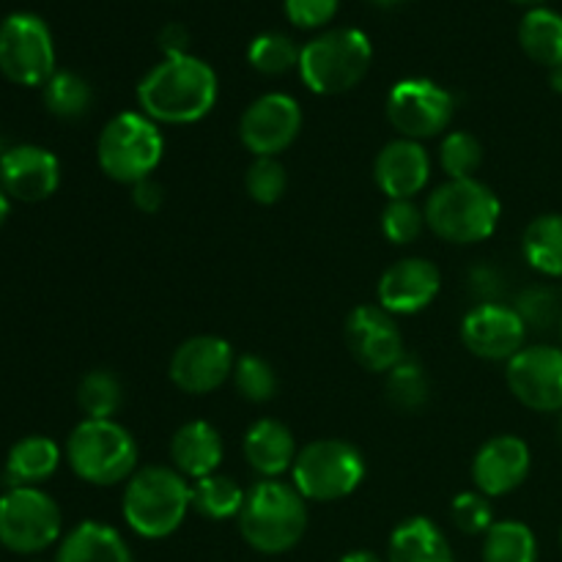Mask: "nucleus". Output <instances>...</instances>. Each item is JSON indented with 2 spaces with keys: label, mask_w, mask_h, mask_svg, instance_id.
I'll use <instances>...</instances> for the list:
<instances>
[{
  "label": "nucleus",
  "mask_w": 562,
  "mask_h": 562,
  "mask_svg": "<svg viewBox=\"0 0 562 562\" xmlns=\"http://www.w3.org/2000/svg\"><path fill=\"white\" fill-rule=\"evenodd\" d=\"M220 82L212 66L195 55L162 58L137 82L140 113L157 124H198L217 104Z\"/></svg>",
  "instance_id": "obj_1"
},
{
  "label": "nucleus",
  "mask_w": 562,
  "mask_h": 562,
  "mask_svg": "<svg viewBox=\"0 0 562 562\" xmlns=\"http://www.w3.org/2000/svg\"><path fill=\"white\" fill-rule=\"evenodd\" d=\"M192 508V483L173 467H146L124 488L121 514L135 536L159 541L184 525Z\"/></svg>",
  "instance_id": "obj_2"
},
{
  "label": "nucleus",
  "mask_w": 562,
  "mask_h": 562,
  "mask_svg": "<svg viewBox=\"0 0 562 562\" xmlns=\"http://www.w3.org/2000/svg\"><path fill=\"white\" fill-rule=\"evenodd\" d=\"M239 532L261 554L291 552L307 532L305 497L280 481H258L241 505Z\"/></svg>",
  "instance_id": "obj_3"
},
{
  "label": "nucleus",
  "mask_w": 562,
  "mask_h": 562,
  "mask_svg": "<svg viewBox=\"0 0 562 562\" xmlns=\"http://www.w3.org/2000/svg\"><path fill=\"white\" fill-rule=\"evenodd\" d=\"M426 225L450 245H475L486 241L497 231L499 198L492 187L477 179H448L428 195Z\"/></svg>",
  "instance_id": "obj_4"
},
{
  "label": "nucleus",
  "mask_w": 562,
  "mask_h": 562,
  "mask_svg": "<svg viewBox=\"0 0 562 562\" xmlns=\"http://www.w3.org/2000/svg\"><path fill=\"white\" fill-rule=\"evenodd\" d=\"M371 60L373 44L360 27H335L302 47L296 71L313 93L338 97L366 80Z\"/></svg>",
  "instance_id": "obj_5"
},
{
  "label": "nucleus",
  "mask_w": 562,
  "mask_h": 562,
  "mask_svg": "<svg viewBox=\"0 0 562 562\" xmlns=\"http://www.w3.org/2000/svg\"><path fill=\"white\" fill-rule=\"evenodd\" d=\"M165 154V137L157 121L140 110L113 115L99 132L97 159L108 179L119 184H137L151 179Z\"/></svg>",
  "instance_id": "obj_6"
},
{
  "label": "nucleus",
  "mask_w": 562,
  "mask_h": 562,
  "mask_svg": "<svg viewBox=\"0 0 562 562\" xmlns=\"http://www.w3.org/2000/svg\"><path fill=\"white\" fill-rule=\"evenodd\" d=\"M66 461L80 481L115 486L135 475V437L115 420H82L66 439Z\"/></svg>",
  "instance_id": "obj_7"
},
{
  "label": "nucleus",
  "mask_w": 562,
  "mask_h": 562,
  "mask_svg": "<svg viewBox=\"0 0 562 562\" xmlns=\"http://www.w3.org/2000/svg\"><path fill=\"white\" fill-rule=\"evenodd\" d=\"M366 456L344 439H316L296 453L291 486L307 503H338L366 481Z\"/></svg>",
  "instance_id": "obj_8"
},
{
  "label": "nucleus",
  "mask_w": 562,
  "mask_h": 562,
  "mask_svg": "<svg viewBox=\"0 0 562 562\" xmlns=\"http://www.w3.org/2000/svg\"><path fill=\"white\" fill-rule=\"evenodd\" d=\"M64 516L42 488H11L0 497V547L16 554H36L60 538Z\"/></svg>",
  "instance_id": "obj_9"
},
{
  "label": "nucleus",
  "mask_w": 562,
  "mask_h": 562,
  "mask_svg": "<svg viewBox=\"0 0 562 562\" xmlns=\"http://www.w3.org/2000/svg\"><path fill=\"white\" fill-rule=\"evenodd\" d=\"M0 71L16 86H42L55 75V44L36 14H11L0 22Z\"/></svg>",
  "instance_id": "obj_10"
},
{
  "label": "nucleus",
  "mask_w": 562,
  "mask_h": 562,
  "mask_svg": "<svg viewBox=\"0 0 562 562\" xmlns=\"http://www.w3.org/2000/svg\"><path fill=\"white\" fill-rule=\"evenodd\" d=\"M456 113L453 93L426 77L395 82L387 93V121L406 140H428L442 135Z\"/></svg>",
  "instance_id": "obj_11"
},
{
  "label": "nucleus",
  "mask_w": 562,
  "mask_h": 562,
  "mask_svg": "<svg viewBox=\"0 0 562 562\" xmlns=\"http://www.w3.org/2000/svg\"><path fill=\"white\" fill-rule=\"evenodd\" d=\"M514 398L532 412H562V349L525 346L505 368Z\"/></svg>",
  "instance_id": "obj_12"
},
{
  "label": "nucleus",
  "mask_w": 562,
  "mask_h": 562,
  "mask_svg": "<svg viewBox=\"0 0 562 562\" xmlns=\"http://www.w3.org/2000/svg\"><path fill=\"white\" fill-rule=\"evenodd\" d=\"M302 108L289 93H263L241 113L239 137L252 157H278L300 137Z\"/></svg>",
  "instance_id": "obj_13"
},
{
  "label": "nucleus",
  "mask_w": 562,
  "mask_h": 562,
  "mask_svg": "<svg viewBox=\"0 0 562 562\" xmlns=\"http://www.w3.org/2000/svg\"><path fill=\"white\" fill-rule=\"evenodd\" d=\"M236 355L228 340L217 335H195L184 340L170 357V382L187 395L214 393L234 376Z\"/></svg>",
  "instance_id": "obj_14"
},
{
  "label": "nucleus",
  "mask_w": 562,
  "mask_h": 562,
  "mask_svg": "<svg viewBox=\"0 0 562 562\" xmlns=\"http://www.w3.org/2000/svg\"><path fill=\"white\" fill-rule=\"evenodd\" d=\"M527 324L516 307L499 302H481L461 322V340L470 355L488 362H510L525 349Z\"/></svg>",
  "instance_id": "obj_15"
},
{
  "label": "nucleus",
  "mask_w": 562,
  "mask_h": 562,
  "mask_svg": "<svg viewBox=\"0 0 562 562\" xmlns=\"http://www.w3.org/2000/svg\"><path fill=\"white\" fill-rule=\"evenodd\" d=\"M346 344L351 357L371 373H387L404 360V335L395 316L379 305H360L346 318Z\"/></svg>",
  "instance_id": "obj_16"
},
{
  "label": "nucleus",
  "mask_w": 562,
  "mask_h": 562,
  "mask_svg": "<svg viewBox=\"0 0 562 562\" xmlns=\"http://www.w3.org/2000/svg\"><path fill=\"white\" fill-rule=\"evenodd\" d=\"M439 289L442 274L437 263L428 258H401L379 278L376 300L390 316H415L437 300Z\"/></svg>",
  "instance_id": "obj_17"
},
{
  "label": "nucleus",
  "mask_w": 562,
  "mask_h": 562,
  "mask_svg": "<svg viewBox=\"0 0 562 562\" xmlns=\"http://www.w3.org/2000/svg\"><path fill=\"white\" fill-rule=\"evenodd\" d=\"M532 456L525 439L514 434H499L492 437L472 459V481L481 494L492 497H505L516 492L530 475Z\"/></svg>",
  "instance_id": "obj_18"
},
{
  "label": "nucleus",
  "mask_w": 562,
  "mask_h": 562,
  "mask_svg": "<svg viewBox=\"0 0 562 562\" xmlns=\"http://www.w3.org/2000/svg\"><path fill=\"white\" fill-rule=\"evenodd\" d=\"M3 192L22 203L47 201L60 184V162L42 146H14L0 157Z\"/></svg>",
  "instance_id": "obj_19"
},
{
  "label": "nucleus",
  "mask_w": 562,
  "mask_h": 562,
  "mask_svg": "<svg viewBox=\"0 0 562 562\" xmlns=\"http://www.w3.org/2000/svg\"><path fill=\"white\" fill-rule=\"evenodd\" d=\"M428 179H431V157L423 143L398 137L376 154L373 181L390 201H415L417 192L426 190Z\"/></svg>",
  "instance_id": "obj_20"
},
{
  "label": "nucleus",
  "mask_w": 562,
  "mask_h": 562,
  "mask_svg": "<svg viewBox=\"0 0 562 562\" xmlns=\"http://www.w3.org/2000/svg\"><path fill=\"white\" fill-rule=\"evenodd\" d=\"M241 453H245L247 464L256 475H261L263 481H278L280 475H285L294 467L300 450H296L294 434H291L289 426L263 417V420L252 423L247 428Z\"/></svg>",
  "instance_id": "obj_21"
},
{
  "label": "nucleus",
  "mask_w": 562,
  "mask_h": 562,
  "mask_svg": "<svg viewBox=\"0 0 562 562\" xmlns=\"http://www.w3.org/2000/svg\"><path fill=\"white\" fill-rule=\"evenodd\" d=\"M170 461L173 470L192 483L217 475V467L223 464V437L206 420L184 423L170 439Z\"/></svg>",
  "instance_id": "obj_22"
},
{
  "label": "nucleus",
  "mask_w": 562,
  "mask_h": 562,
  "mask_svg": "<svg viewBox=\"0 0 562 562\" xmlns=\"http://www.w3.org/2000/svg\"><path fill=\"white\" fill-rule=\"evenodd\" d=\"M387 562H456L445 532L426 516L401 521L390 536Z\"/></svg>",
  "instance_id": "obj_23"
},
{
  "label": "nucleus",
  "mask_w": 562,
  "mask_h": 562,
  "mask_svg": "<svg viewBox=\"0 0 562 562\" xmlns=\"http://www.w3.org/2000/svg\"><path fill=\"white\" fill-rule=\"evenodd\" d=\"M58 562H135L124 536L102 521H82L58 549Z\"/></svg>",
  "instance_id": "obj_24"
},
{
  "label": "nucleus",
  "mask_w": 562,
  "mask_h": 562,
  "mask_svg": "<svg viewBox=\"0 0 562 562\" xmlns=\"http://www.w3.org/2000/svg\"><path fill=\"white\" fill-rule=\"evenodd\" d=\"M60 464V448L47 437H25L9 450L5 481L11 488H36L55 475Z\"/></svg>",
  "instance_id": "obj_25"
},
{
  "label": "nucleus",
  "mask_w": 562,
  "mask_h": 562,
  "mask_svg": "<svg viewBox=\"0 0 562 562\" xmlns=\"http://www.w3.org/2000/svg\"><path fill=\"white\" fill-rule=\"evenodd\" d=\"M519 44L525 55L547 69L562 66V14L552 9H530L519 25Z\"/></svg>",
  "instance_id": "obj_26"
},
{
  "label": "nucleus",
  "mask_w": 562,
  "mask_h": 562,
  "mask_svg": "<svg viewBox=\"0 0 562 562\" xmlns=\"http://www.w3.org/2000/svg\"><path fill=\"white\" fill-rule=\"evenodd\" d=\"M527 263L547 278H562V214H541L521 239Z\"/></svg>",
  "instance_id": "obj_27"
},
{
  "label": "nucleus",
  "mask_w": 562,
  "mask_h": 562,
  "mask_svg": "<svg viewBox=\"0 0 562 562\" xmlns=\"http://www.w3.org/2000/svg\"><path fill=\"white\" fill-rule=\"evenodd\" d=\"M483 562H538L536 532L525 521H494L483 536Z\"/></svg>",
  "instance_id": "obj_28"
},
{
  "label": "nucleus",
  "mask_w": 562,
  "mask_h": 562,
  "mask_svg": "<svg viewBox=\"0 0 562 562\" xmlns=\"http://www.w3.org/2000/svg\"><path fill=\"white\" fill-rule=\"evenodd\" d=\"M247 492L228 475H209L192 483V508L212 521L234 519L241 514Z\"/></svg>",
  "instance_id": "obj_29"
},
{
  "label": "nucleus",
  "mask_w": 562,
  "mask_h": 562,
  "mask_svg": "<svg viewBox=\"0 0 562 562\" xmlns=\"http://www.w3.org/2000/svg\"><path fill=\"white\" fill-rule=\"evenodd\" d=\"M93 93L91 86L82 80L75 71H55L47 82H44V104L55 119L75 121L91 110Z\"/></svg>",
  "instance_id": "obj_30"
},
{
  "label": "nucleus",
  "mask_w": 562,
  "mask_h": 562,
  "mask_svg": "<svg viewBox=\"0 0 562 562\" xmlns=\"http://www.w3.org/2000/svg\"><path fill=\"white\" fill-rule=\"evenodd\" d=\"M77 404L88 420H113L124 406V387L113 371H91L77 387Z\"/></svg>",
  "instance_id": "obj_31"
},
{
  "label": "nucleus",
  "mask_w": 562,
  "mask_h": 562,
  "mask_svg": "<svg viewBox=\"0 0 562 562\" xmlns=\"http://www.w3.org/2000/svg\"><path fill=\"white\" fill-rule=\"evenodd\" d=\"M300 53L302 47H296L294 38L285 33H261L250 42L247 60L258 75L280 77L289 75L291 69H300Z\"/></svg>",
  "instance_id": "obj_32"
},
{
  "label": "nucleus",
  "mask_w": 562,
  "mask_h": 562,
  "mask_svg": "<svg viewBox=\"0 0 562 562\" xmlns=\"http://www.w3.org/2000/svg\"><path fill=\"white\" fill-rule=\"evenodd\" d=\"M387 401L401 412H420L428 404V376L426 368L417 360H401L393 371H387Z\"/></svg>",
  "instance_id": "obj_33"
},
{
  "label": "nucleus",
  "mask_w": 562,
  "mask_h": 562,
  "mask_svg": "<svg viewBox=\"0 0 562 562\" xmlns=\"http://www.w3.org/2000/svg\"><path fill=\"white\" fill-rule=\"evenodd\" d=\"M439 165L448 179H475L483 165V146L472 132L456 130L442 137L439 146Z\"/></svg>",
  "instance_id": "obj_34"
},
{
  "label": "nucleus",
  "mask_w": 562,
  "mask_h": 562,
  "mask_svg": "<svg viewBox=\"0 0 562 562\" xmlns=\"http://www.w3.org/2000/svg\"><path fill=\"white\" fill-rule=\"evenodd\" d=\"M234 384L241 398L250 401V404H267L278 395V373L258 355L236 357Z\"/></svg>",
  "instance_id": "obj_35"
},
{
  "label": "nucleus",
  "mask_w": 562,
  "mask_h": 562,
  "mask_svg": "<svg viewBox=\"0 0 562 562\" xmlns=\"http://www.w3.org/2000/svg\"><path fill=\"white\" fill-rule=\"evenodd\" d=\"M285 187H289V176H285V168L278 162V157L252 159L245 176V190L252 201L261 203V206H272L285 195Z\"/></svg>",
  "instance_id": "obj_36"
},
{
  "label": "nucleus",
  "mask_w": 562,
  "mask_h": 562,
  "mask_svg": "<svg viewBox=\"0 0 562 562\" xmlns=\"http://www.w3.org/2000/svg\"><path fill=\"white\" fill-rule=\"evenodd\" d=\"M426 228V212L415 201H390L382 212V234L390 245H412Z\"/></svg>",
  "instance_id": "obj_37"
},
{
  "label": "nucleus",
  "mask_w": 562,
  "mask_h": 562,
  "mask_svg": "<svg viewBox=\"0 0 562 562\" xmlns=\"http://www.w3.org/2000/svg\"><path fill=\"white\" fill-rule=\"evenodd\" d=\"M450 516L464 536H486L494 525L492 503L477 488L475 492H461L450 505Z\"/></svg>",
  "instance_id": "obj_38"
},
{
  "label": "nucleus",
  "mask_w": 562,
  "mask_h": 562,
  "mask_svg": "<svg viewBox=\"0 0 562 562\" xmlns=\"http://www.w3.org/2000/svg\"><path fill=\"white\" fill-rule=\"evenodd\" d=\"M516 313H519L521 322L532 329L554 327V324H560L562 318L558 291L541 289V285L527 289L525 294L519 296V302H516Z\"/></svg>",
  "instance_id": "obj_39"
},
{
  "label": "nucleus",
  "mask_w": 562,
  "mask_h": 562,
  "mask_svg": "<svg viewBox=\"0 0 562 562\" xmlns=\"http://www.w3.org/2000/svg\"><path fill=\"white\" fill-rule=\"evenodd\" d=\"M338 5L340 0H283L289 22L302 31H318V27L329 25L333 16L338 14Z\"/></svg>",
  "instance_id": "obj_40"
},
{
  "label": "nucleus",
  "mask_w": 562,
  "mask_h": 562,
  "mask_svg": "<svg viewBox=\"0 0 562 562\" xmlns=\"http://www.w3.org/2000/svg\"><path fill=\"white\" fill-rule=\"evenodd\" d=\"M132 203H135L140 212L157 214L165 203V187L154 179L137 181V184H132Z\"/></svg>",
  "instance_id": "obj_41"
},
{
  "label": "nucleus",
  "mask_w": 562,
  "mask_h": 562,
  "mask_svg": "<svg viewBox=\"0 0 562 562\" xmlns=\"http://www.w3.org/2000/svg\"><path fill=\"white\" fill-rule=\"evenodd\" d=\"M159 49L165 53V58H176V55H190L187 47H190V31L179 22H170L159 31Z\"/></svg>",
  "instance_id": "obj_42"
},
{
  "label": "nucleus",
  "mask_w": 562,
  "mask_h": 562,
  "mask_svg": "<svg viewBox=\"0 0 562 562\" xmlns=\"http://www.w3.org/2000/svg\"><path fill=\"white\" fill-rule=\"evenodd\" d=\"M499 278L494 269L488 267H475L470 272V289L481 296V302H497L494 296L499 294Z\"/></svg>",
  "instance_id": "obj_43"
},
{
  "label": "nucleus",
  "mask_w": 562,
  "mask_h": 562,
  "mask_svg": "<svg viewBox=\"0 0 562 562\" xmlns=\"http://www.w3.org/2000/svg\"><path fill=\"white\" fill-rule=\"evenodd\" d=\"M340 562H382L373 552H351L346 558H340Z\"/></svg>",
  "instance_id": "obj_44"
},
{
  "label": "nucleus",
  "mask_w": 562,
  "mask_h": 562,
  "mask_svg": "<svg viewBox=\"0 0 562 562\" xmlns=\"http://www.w3.org/2000/svg\"><path fill=\"white\" fill-rule=\"evenodd\" d=\"M549 82H552L554 91L562 93V66H558V69H552V75H549Z\"/></svg>",
  "instance_id": "obj_45"
},
{
  "label": "nucleus",
  "mask_w": 562,
  "mask_h": 562,
  "mask_svg": "<svg viewBox=\"0 0 562 562\" xmlns=\"http://www.w3.org/2000/svg\"><path fill=\"white\" fill-rule=\"evenodd\" d=\"M5 217H9V201H5V192L0 187V225L5 223Z\"/></svg>",
  "instance_id": "obj_46"
},
{
  "label": "nucleus",
  "mask_w": 562,
  "mask_h": 562,
  "mask_svg": "<svg viewBox=\"0 0 562 562\" xmlns=\"http://www.w3.org/2000/svg\"><path fill=\"white\" fill-rule=\"evenodd\" d=\"M510 3H516V5H527V9H541V5L547 3V0H510Z\"/></svg>",
  "instance_id": "obj_47"
},
{
  "label": "nucleus",
  "mask_w": 562,
  "mask_h": 562,
  "mask_svg": "<svg viewBox=\"0 0 562 562\" xmlns=\"http://www.w3.org/2000/svg\"><path fill=\"white\" fill-rule=\"evenodd\" d=\"M373 5H382V9H393V5L404 3V0H371Z\"/></svg>",
  "instance_id": "obj_48"
},
{
  "label": "nucleus",
  "mask_w": 562,
  "mask_h": 562,
  "mask_svg": "<svg viewBox=\"0 0 562 562\" xmlns=\"http://www.w3.org/2000/svg\"><path fill=\"white\" fill-rule=\"evenodd\" d=\"M560 439H562V417H560Z\"/></svg>",
  "instance_id": "obj_49"
},
{
  "label": "nucleus",
  "mask_w": 562,
  "mask_h": 562,
  "mask_svg": "<svg viewBox=\"0 0 562 562\" xmlns=\"http://www.w3.org/2000/svg\"><path fill=\"white\" fill-rule=\"evenodd\" d=\"M560 335H562V318H560Z\"/></svg>",
  "instance_id": "obj_50"
}]
</instances>
